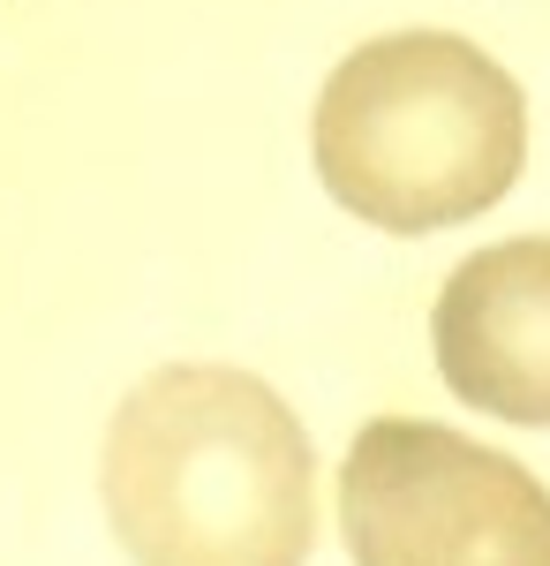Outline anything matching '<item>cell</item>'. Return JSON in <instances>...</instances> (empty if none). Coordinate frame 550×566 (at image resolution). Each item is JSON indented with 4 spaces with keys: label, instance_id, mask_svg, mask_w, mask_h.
Here are the masks:
<instances>
[{
    "label": "cell",
    "instance_id": "cell-1",
    "mask_svg": "<svg viewBox=\"0 0 550 566\" xmlns=\"http://www.w3.org/2000/svg\"><path fill=\"white\" fill-rule=\"evenodd\" d=\"M106 514L136 566H302L309 431L250 370H159L106 431Z\"/></svg>",
    "mask_w": 550,
    "mask_h": 566
},
{
    "label": "cell",
    "instance_id": "cell-2",
    "mask_svg": "<svg viewBox=\"0 0 550 566\" xmlns=\"http://www.w3.org/2000/svg\"><path fill=\"white\" fill-rule=\"evenodd\" d=\"M317 175L384 234H437L490 212L528 159V98L453 31L362 39L317 98Z\"/></svg>",
    "mask_w": 550,
    "mask_h": 566
},
{
    "label": "cell",
    "instance_id": "cell-3",
    "mask_svg": "<svg viewBox=\"0 0 550 566\" xmlns=\"http://www.w3.org/2000/svg\"><path fill=\"white\" fill-rule=\"evenodd\" d=\"M355 566H550V491L445 423L378 416L339 461Z\"/></svg>",
    "mask_w": 550,
    "mask_h": 566
},
{
    "label": "cell",
    "instance_id": "cell-4",
    "mask_svg": "<svg viewBox=\"0 0 550 566\" xmlns=\"http://www.w3.org/2000/svg\"><path fill=\"white\" fill-rule=\"evenodd\" d=\"M437 370L467 408L498 423H550V234H520L445 280L437 317Z\"/></svg>",
    "mask_w": 550,
    "mask_h": 566
}]
</instances>
